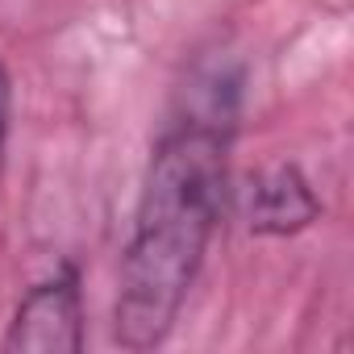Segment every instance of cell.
Masks as SVG:
<instances>
[{
  "mask_svg": "<svg viewBox=\"0 0 354 354\" xmlns=\"http://www.w3.org/2000/svg\"><path fill=\"white\" fill-rule=\"evenodd\" d=\"M321 213L308 180L296 167H275L250 192V230L254 234H296Z\"/></svg>",
  "mask_w": 354,
  "mask_h": 354,
  "instance_id": "cell-3",
  "label": "cell"
},
{
  "mask_svg": "<svg viewBox=\"0 0 354 354\" xmlns=\"http://www.w3.org/2000/svg\"><path fill=\"white\" fill-rule=\"evenodd\" d=\"M9 104H13V84L0 67V158H5V138H9Z\"/></svg>",
  "mask_w": 354,
  "mask_h": 354,
  "instance_id": "cell-4",
  "label": "cell"
},
{
  "mask_svg": "<svg viewBox=\"0 0 354 354\" xmlns=\"http://www.w3.org/2000/svg\"><path fill=\"white\" fill-rule=\"evenodd\" d=\"M230 138L234 100L213 88L175 117L154 146L121 259L117 342L125 350L162 346L196 283L225 205Z\"/></svg>",
  "mask_w": 354,
  "mask_h": 354,
  "instance_id": "cell-1",
  "label": "cell"
},
{
  "mask_svg": "<svg viewBox=\"0 0 354 354\" xmlns=\"http://www.w3.org/2000/svg\"><path fill=\"white\" fill-rule=\"evenodd\" d=\"M9 354H80L84 350V292L75 267L34 283L5 333Z\"/></svg>",
  "mask_w": 354,
  "mask_h": 354,
  "instance_id": "cell-2",
  "label": "cell"
}]
</instances>
